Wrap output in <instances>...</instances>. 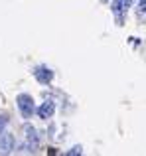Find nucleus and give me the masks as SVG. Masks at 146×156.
<instances>
[{
  "instance_id": "9",
  "label": "nucleus",
  "mask_w": 146,
  "mask_h": 156,
  "mask_svg": "<svg viewBox=\"0 0 146 156\" xmlns=\"http://www.w3.org/2000/svg\"><path fill=\"white\" fill-rule=\"evenodd\" d=\"M6 125V119H2V121H0V130H2V126Z\"/></svg>"
},
{
  "instance_id": "4",
  "label": "nucleus",
  "mask_w": 146,
  "mask_h": 156,
  "mask_svg": "<svg viewBox=\"0 0 146 156\" xmlns=\"http://www.w3.org/2000/svg\"><path fill=\"white\" fill-rule=\"evenodd\" d=\"M26 148L28 152H36L38 148V134H36V129H32L30 125H26Z\"/></svg>"
},
{
  "instance_id": "1",
  "label": "nucleus",
  "mask_w": 146,
  "mask_h": 156,
  "mask_svg": "<svg viewBox=\"0 0 146 156\" xmlns=\"http://www.w3.org/2000/svg\"><path fill=\"white\" fill-rule=\"evenodd\" d=\"M16 103H18V109L20 113H22L24 119H30L32 115H34V99H32V95H26V93H22V95L16 97Z\"/></svg>"
},
{
  "instance_id": "8",
  "label": "nucleus",
  "mask_w": 146,
  "mask_h": 156,
  "mask_svg": "<svg viewBox=\"0 0 146 156\" xmlns=\"http://www.w3.org/2000/svg\"><path fill=\"white\" fill-rule=\"evenodd\" d=\"M69 156H75V154H81V146H75V148H71L69 152H67Z\"/></svg>"
},
{
  "instance_id": "2",
  "label": "nucleus",
  "mask_w": 146,
  "mask_h": 156,
  "mask_svg": "<svg viewBox=\"0 0 146 156\" xmlns=\"http://www.w3.org/2000/svg\"><path fill=\"white\" fill-rule=\"evenodd\" d=\"M130 2H132V0H115V2L111 4V10H113V14H115L119 26H123L124 16H127L128 8H130Z\"/></svg>"
},
{
  "instance_id": "5",
  "label": "nucleus",
  "mask_w": 146,
  "mask_h": 156,
  "mask_svg": "<svg viewBox=\"0 0 146 156\" xmlns=\"http://www.w3.org/2000/svg\"><path fill=\"white\" fill-rule=\"evenodd\" d=\"M12 150H14V136L4 133L0 136V154H10Z\"/></svg>"
},
{
  "instance_id": "3",
  "label": "nucleus",
  "mask_w": 146,
  "mask_h": 156,
  "mask_svg": "<svg viewBox=\"0 0 146 156\" xmlns=\"http://www.w3.org/2000/svg\"><path fill=\"white\" fill-rule=\"evenodd\" d=\"M34 77L42 85H47V83H51V79H54V71H51L50 67H46V65H40V67L34 69Z\"/></svg>"
},
{
  "instance_id": "7",
  "label": "nucleus",
  "mask_w": 146,
  "mask_h": 156,
  "mask_svg": "<svg viewBox=\"0 0 146 156\" xmlns=\"http://www.w3.org/2000/svg\"><path fill=\"white\" fill-rule=\"evenodd\" d=\"M138 14L146 20V0H140L138 2Z\"/></svg>"
},
{
  "instance_id": "6",
  "label": "nucleus",
  "mask_w": 146,
  "mask_h": 156,
  "mask_svg": "<svg viewBox=\"0 0 146 156\" xmlns=\"http://www.w3.org/2000/svg\"><path fill=\"white\" fill-rule=\"evenodd\" d=\"M54 111H55V103L54 101H46V103L38 109V115H40V119H51Z\"/></svg>"
}]
</instances>
